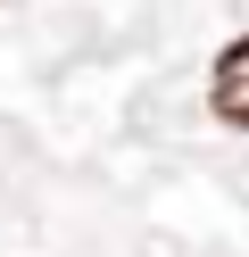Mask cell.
<instances>
[{
  "label": "cell",
  "mask_w": 249,
  "mask_h": 257,
  "mask_svg": "<svg viewBox=\"0 0 249 257\" xmlns=\"http://www.w3.org/2000/svg\"><path fill=\"white\" fill-rule=\"evenodd\" d=\"M208 100H216V116H224L232 133H249V34L216 50V75H208Z\"/></svg>",
  "instance_id": "1"
}]
</instances>
